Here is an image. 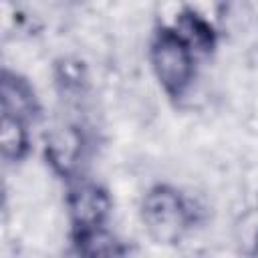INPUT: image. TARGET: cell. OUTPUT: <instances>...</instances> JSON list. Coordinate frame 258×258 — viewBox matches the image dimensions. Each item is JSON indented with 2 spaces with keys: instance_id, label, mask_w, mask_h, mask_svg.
<instances>
[{
  "instance_id": "obj_7",
  "label": "cell",
  "mask_w": 258,
  "mask_h": 258,
  "mask_svg": "<svg viewBox=\"0 0 258 258\" xmlns=\"http://www.w3.org/2000/svg\"><path fill=\"white\" fill-rule=\"evenodd\" d=\"M75 244L81 254L87 256H105V254H121L123 250L119 248V242L107 234L101 226L85 232H75Z\"/></svg>"
},
{
  "instance_id": "obj_4",
  "label": "cell",
  "mask_w": 258,
  "mask_h": 258,
  "mask_svg": "<svg viewBox=\"0 0 258 258\" xmlns=\"http://www.w3.org/2000/svg\"><path fill=\"white\" fill-rule=\"evenodd\" d=\"M2 113L20 117L24 121L36 113V99L32 89L26 81L8 71H4L2 77Z\"/></svg>"
},
{
  "instance_id": "obj_1",
  "label": "cell",
  "mask_w": 258,
  "mask_h": 258,
  "mask_svg": "<svg viewBox=\"0 0 258 258\" xmlns=\"http://www.w3.org/2000/svg\"><path fill=\"white\" fill-rule=\"evenodd\" d=\"M151 64L169 95H181L194 77V48L175 28H161L151 42Z\"/></svg>"
},
{
  "instance_id": "obj_3",
  "label": "cell",
  "mask_w": 258,
  "mask_h": 258,
  "mask_svg": "<svg viewBox=\"0 0 258 258\" xmlns=\"http://www.w3.org/2000/svg\"><path fill=\"white\" fill-rule=\"evenodd\" d=\"M69 208L75 224V232L99 228L109 212L107 194L95 183H79L71 189Z\"/></svg>"
},
{
  "instance_id": "obj_8",
  "label": "cell",
  "mask_w": 258,
  "mask_h": 258,
  "mask_svg": "<svg viewBox=\"0 0 258 258\" xmlns=\"http://www.w3.org/2000/svg\"><path fill=\"white\" fill-rule=\"evenodd\" d=\"M256 254H258V238H256Z\"/></svg>"
},
{
  "instance_id": "obj_6",
  "label": "cell",
  "mask_w": 258,
  "mask_h": 258,
  "mask_svg": "<svg viewBox=\"0 0 258 258\" xmlns=\"http://www.w3.org/2000/svg\"><path fill=\"white\" fill-rule=\"evenodd\" d=\"M185 40H187V44L191 46V48H198V50H212V46H214V40H216V36H214V30H212V26L200 16V14H196V12H191V10H185V12H181L179 14V18H177V28H175Z\"/></svg>"
},
{
  "instance_id": "obj_2",
  "label": "cell",
  "mask_w": 258,
  "mask_h": 258,
  "mask_svg": "<svg viewBox=\"0 0 258 258\" xmlns=\"http://www.w3.org/2000/svg\"><path fill=\"white\" fill-rule=\"evenodd\" d=\"M141 214L149 236L159 244L177 242L191 222L185 200L167 185H155L147 191Z\"/></svg>"
},
{
  "instance_id": "obj_5",
  "label": "cell",
  "mask_w": 258,
  "mask_h": 258,
  "mask_svg": "<svg viewBox=\"0 0 258 258\" xmlns=\"http://www.w3.org/2000/svg\"><path fill=\"white\" fill-rule=\"evenodd\" d=\"M28 151V133L24 119L2 113V157L6 161H18Z\"/></svg>"
}]
</instances>
